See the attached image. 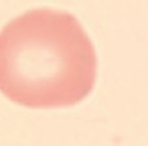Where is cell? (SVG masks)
<instances>
[{
    "mask_svg": "<svg viewBox=\"0 0 148 146\" xmlns=\"http://www.w3.org/2000/svg\"><path fill=\"white\" fill-rule=\"evenodd\" d=\"M95 49L69 12L33 9L0 31V92L33 109L80 103L97 79Z\"/></svg>",
    "mask_w": 148,
    "mask_h": 146,
    "instance_id": "6da1fadb",
    "label": "cell"
}]
</instances>
